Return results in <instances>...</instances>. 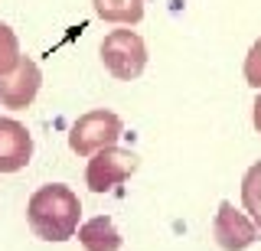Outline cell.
<instances>
[{
    "label": "cell",
    "instance_id": "1",
    "mask_svg": "<svg viewBox=\"0 0 261 251\" xmlns=\"http://www.w3.org/2000/svg\"><path fill=\"white\" fill-rule=\"evenodd\" d=\"M82 202L79 196L62 183L39 186L27 202V222L36 238L43 241H65L79 229Z\"/></svg>",
    "mask_w": 261,
    "mask_h": 251
},
{
    "label": "cell",
    "instance_id": "2",
    "mask_svg": "<svg viewBox=\"0 0 261 251\" xmlns=\"http://www.w3.org/2000/svg\"><path fill=\"white\" fill-rule=\"evenodd\" d=\"M101 62L118 82H130L147 66V46L134 30H111L101 43Z\"/></svg>",
    "mask_w": 261,
    "mask_h": 251
},
{
    "label": "cell",
    "instance_id": "3",
    "mask_svg": "<svg viewBox=\"0 0 261 251\" xmlns=\"http://www.w3.org/2000/svg\"><path fill=\"white\" fill-rule=\"evenodd\" d=\"M137 166H141V157L134 150H124V147L111 144V147H101L92 153V160L85 166V183L92 192H108L124 183Z\"/></svg>",
    "mask_w": 261,
    "mask_h": 251
},
{
    "label": "cell",
    "instance_id": "4",
    "mask_svg": "<svg viewBox=\"0 0 261 251\" xmlns=\"http://www.w3.org/2000/svg\"><path fill=\"white\" fill-rule=\"evenodd\" d=\"M118 137H121V118L114 115V111L98 108V111L82 115L75 124H72L69 147H72V153H79V157H92L95 150L118 144Z\"/></svg>",
    "mask_w": 261,
    "mask_h": 251
},
{
    "label": "cell",
    "instance_id": "5",
    "mask_svg": "<svg viewBox=\"0 0 261 251\" xmlns=\"http://www.w3.org/2000/svg\"><path fill=\"white\" fill-rule=\"evenodd\" d=\"M39 85H43L39 66L30 55H20L16 66L7 75H0V108H13V111L30 108L33 98L39 95Z\"/></svg>",
    "mask_w": 261,
    "mask_h": 251
},
{
    "label": "cell",
    "instance_id": "6",
    "mask_svg": "<svg viewBox=\"0 0 261 251\" xmlns=\"http://www.w3.org/2000/svg\"><path fill=\"white\" fill-rule=\"evenodd\" d=\"M212 238L222 251H245L258 241V229L232 202H219V212L212 218Z\"/></svg>",
    "mask_w": 261,
    "mask_h": 251
},
{
    "label": "cell",
    "instance_id": "7",
    "mask_svg": "<svg viewBox=\"0 0 261 251\" xmlns=\"http://www.w3.org/2000/svg\"><path fill=\"white\" fill-rule=\"evenodd\" d=\"M33 157V137L27 124L13 118H0V173H16Z\"/></svg>",
    "mask_w": 261,
    "mask_h": 251
},
{
    "label": "cell",
    "instance_id": "8",
    "mask_svg": "<svg viewBox=\"0 0 261 251\" xmlns=\"http://www.w3.org/2000/svg\"><path fill=\"white\" fill-rule=\"evenodd\" d=\"M79 241L85 251H118L121 248V232L114 229V222L108 215H95L88 222L79 225Z\"/></svg>",
    "mask_w": 261,
    "mask_h": 251
},
{
    "label": "cell",
    "instance_id": "9",
    "mask_svg": "<svg viewBox=\"0 0 261 251\" xmlns=\"http://www.w3.org/2000/svg\"><path fill=\"white\" fill-rule=\"evenodd\" d=\"M95 13L105 23H124V26H134V23L144 20V0H92Z\"/></svg>",
    "mask_w": 261,
    "mask_h": 251
},
{
    "label": "cell",
    "instance_id": "10",
    "mask_svg": "<svg viewBox=\"0 0 261 251\" xmlns=\"http://www.w3.org/2000/svg\"><path fill=\"white\" fill-rule=\"evenodd\" d=\"M242 206H245V212H248V218L255 222V229L261 235V160L251 163L242 176Z\"/></svg>",
    "mask_w": 261,
    "mask_h": 251
},
{
    "label": "cell",
    "instance_id": "11",
    "mask_svg": "<svg viewBox=\"0 0 261 251\" xmlns=\"http://www.w3.org/2000/svg\"><path fill=\"white\" fill-rule=\"evenodd\" d=\"M20 59V39L7 23H0V75H7Z\"/></svg>",
    "mask_w": 261,
    "mask_h": 251
},
{
    "label": "cell",
    "instance_id": "12",
    "mask_svg": "<svg viewBox=\"0 0 261 251\" xmlns=\"http://www.w3.org/2000/svg\"><path fill=\"white\" fill-rule=\"evenodd\" d=\"M242 72H245V82H248L251 88H261V39H255V46L248 49Z\"/></svg>",
    "mask_w": 261,
    "mask_h": 251
},
{
    "label": "cell",
    "instance_id": "13",
    "mask_svg": "<svg viewBox=\"0 0 261 251\" xmlns=\"http://www.w3.org/2000/svg\"><path fill=\"white\" fill-rule=\"evenodd\" d=\"M255 127H258V134H261V95L255 98Z\"/></svg>",
    "mask_w": 261,
    "mask_h": 251
}]
</instances>
